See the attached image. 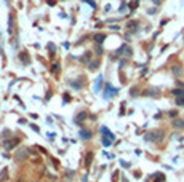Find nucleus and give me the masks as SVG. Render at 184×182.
<instances>
[{
	"mask_svg": "<svg viewBox=\"0 0 184 182\" xmlns=\"http://www.w3.org/2000/svg\"><path fill=\"white\" fill-rule=\"evenodd\" d=\"M163 137H165V131L163 130H151V131H147V133L144 134V141L146 142H155V144H159V142H162L163 141Z\"/></svg>",
	"mask_w": 184,
	"mask_h": 182,
	"instance_id": "f257e3e1",
	"label": "nucleus"
},
{
	"mask_svg": "<svg viewBox=\"0 0 184 182\" xmlns=\"http://www.w3.org/2000/svg\"><path fill=\"white\" fill-rule=\"evenodd\" d=\"M99 133L103 134V139H101V142H103V146L104 147H109V146H112V142H114V139H115V136L111 133V131L107 130V126H101L99 128Z\"/></svg>",
	"mask_w": 184,
	"mask_h": 182,
	"instance_id": "f03ea898",
	"label": "nucleus"
},
{
	"mask_svg": "<svg viewBox=\"0 0 184 182\" xmlns=\"http://www.w3.org/2000/svg\"><path fill=\"white\" fill-rule=\"evenodd\" d=\"M117 88H115V86H112L111 83H106V86H104V90H103V97L106 101L107 99H111V97H114L115 94H117Z\"/></svg>",
	"mask_w": 184,
	"mask_h": 182,
	"instance_id": "7ed1b4c3",
	"label": "nucleus"
},
{
	"mask_svg": "<svg viewBox=\"0 0 184 182\" xmlns=\"http://www.w3.org/2000/svg\"><path fill=\"white\" fill-rule=\"evenodd\" d=\"M170 70H171V74L175 77H181L183 75V72H184V69H183V66L179 62H175V64H171L170 66Z\"/></svg>",
	"mask_w": 184,
	"mask_h": 182,
	"instance_id": "20e7f679",
	"label": "nucleus"
},
{
	"mask_svg": "<svg viewBox=\"0 0 184 182\" xmlns=\"http://www.w3.org/2000/svg\"><path fill=\"white\" fill-rule=\"evenodd\" d=\"M117 53H118V56H128V58H130V56L133 55V50L128 45H122Z\"/></svg>",
	"mask_w": 184,
	"mask_h": 182,
	"instance_id": "39448f33",
	"label": "nucleus"
},
{
	"mask_svg": "<svg viewBox=\"0 0 184 182\" xmlns=\"http://www.w3.org/2000/svg\"><path fill=\"white\" fill-rule=\"evenodd\" d=\"M171 126L175 128V130H184V118H181V117H176V118H173Z\"/></svg>",
	"mask_w": 184,
	"mask_h": 182,
	"instance_id": "423d86ee",
	"label": "nucleus"
},
{
	"mask_svg": "<svg viewBox=\"0 0 184 182\" xmlns=\"http://www.w3.org/2000/svg\"><path fill=\"white\" fill-rule=\"evenodd\" d=\"M83 77H79V78L75 80V82H70V86H72L74 90H80V88H83Z\"/></svg>",
	"mask_w": 184,
	"mask_h": 182,
	"instance_id": "0eeeda50",
	"label": "nucleus"
},
{
	"mask_svg": "<svg viewBox=\"0 0 184 182\" xmlns=\"http://www.w3.org/2000/svg\"><path fill=\"white\" fill-rule=\"evenodd\" d=\"M91 136H93V133L91 131H88V130H85V128H82L80 130V137L83 141H87V139H91Z\"/></svg>",
	"mask_w": 184,
	"mask_h": 182,
	"instance_id": "6e6552de",
	"label": "nucleus"
},
{
	"mask_svg": "<svg viewBox=\"0 0 184 182\" xmlns=\"http://www.w3.org/2000/svg\"><path fill=\"white\" fill-rule=\"evenodd\" d=\"M142 96H159V90L157 88H147L146 91H142Z\"/></svg>",
	"mask_w": 184,
	"mask_h": 182,
	"instance_id": "1a4fd4ad",
	"label": "nucleus"
},
{
	"mask_svg": "<svg viewBox=\"0 0 184 182\" xmlns=\"http://www.w3.org/2000/svg\"><path fill=\"white\" fill-rule=\"evenodd\" d=\"M101 85H103V75H99L94 82V93H99L101 91Z\"/></svg>",
	"mask_w": 184,
	"mask_h": 182,
	"instance_id": "9d476101",
	"label": "nucleus"
},
{
	"mask_svg": "<svg viewBox=\"0 0 184 182\" xmlns=\"http://www.w3.org/2000/svg\"><path fill=\"white\" fill-rule=\"evenodd\" d=\"M19 59H21L26 66H29V64H30V59H29V56H27V51H23L21 55H19Z\"/></svg>",
	"mask_w": 184,
	"mask_h": 182,
	"instance_id": "9b49d317",
	"label": "nucleus"
},
{
	"mask_svg": "<svg viewBox=\"0 0 184 182\" xmlns=\"http://www.w3.org/2000/svg\"><path fill=\"white\" fill-rule=\"evenodd\" d=\"M87 117H88V115H87V112H80V113H79V117H77V118H75V120H74V123L80 125V123H82V121H83L85 118H87Z\"/></svg>",
	"mask_w": 184,
	"mask_h": 182,
	"instance_id": "f8f14e48",
	"label": "nucleus"
},
{
	"mask_svg": "<svg viewBox=\"0 0 184 182\" xmlns=\"http://www.w3.org/2000/svg\"><path fill=\"white\" fill-rule=\"evenodd\" d=\"M171 94H173V96H176V97H181V96H184V88H175V90H171Z\"/></svg>",
	"mask_w": 184,
	"mask_h": 182,
	"instance_id": "ddd939ff",
	"label": "nucleus"
},
{
	"mask_svg": "<svg viewBox=\"0 0 184 182\" xmlns=\"http://www.w3.org/2000/svg\"><path fill=\"white\" fill-rule=\"evenodd\" d=\"M93 38H94V42H96V43H99V45H101V43L104 42V38H106V34H96Z\"/></svg>",
	"mask_w": 184,
	"mask_h": 182,
	"instance_id": "4468645a",
	"label": "nucleus"
},
{
	"mask_svg": "<svg viewBox=\"0 0 184 182\" xmlns=\"http://www.w3.org/2000/svg\"><path fill=\"white\" fill-rule=\"evenodd\" d=\"M18 142H19L18 139H13V141H6V142H5V147H6V149H13V147H15V146H18Z\"/></svg>",
	"mask_w": 184,
	"mask_h": 182,
	"instance_id": "2eb2a0df",
	"label": "nucleus"
},
{
	"mask_svg": "<svg viewBox=\"0 0 184 182\" xmlns=\"http://www.w3.org/2000/svg\"><path fill=\"white\" fill-rule=\"evenodd\" d=\"M138 26H139V22H138V21H130V22L127 24V27H128V29H131L133 32H136V27H138Z\"/></svg>",
	"mask_w": 184,
	"mask_h": 182,
	"instance_id": "dca6fc26",
	"label": "nucleus"
},
{
	"mask_svg": "<svg viewBox=\"0 0 184 182\" xmlns=\"http://www.w3.org/2000/svg\"><path fill=\"white\" fill-rule=\"evenodd\" d=\"M166 115H168V118H176V117H179V113H178V110H168Z\"/></svg>",
	"mask_w": 184,
	"mask_h": 182,
	"instance_id": "f3484780",
	"label": "nucleus"
},
{
	"mask_svg": "<svg viewBox=\"0 0 184 182\" xmlns=\"http://www.w3.org/2000/svg\"><path fill=\"white\" fill-rule=\"evenodd\" d=\"M175 104H176L178 107H184V96H181V97H176Z\"/></svg>",
	"mask_w": 184,
	"mask_h": 182,
	"instance_id": "a211bd4d",
	"label": "nucleus"
},
{
	"mask_svg": "<svg viewBox=\"0 0 184 182\" xmlns=\"http://www.w3.org/2000/svg\"><path fill=\"white\" fill-rule=\"evenodd\" d=\"M26 157H27V150H26V149H23V150L18 152V160H21V158H26Z\"/></svg>",
	"mask_w": 184,
	"mask_h": 182,
	"instance_id": "6ab92c4d",
	"label": "nucleus"
},
{
	"mask_svg": "<svg viewBox=\"0 0 184 182\" xmlns=\"http://www.w3.org/2000/svg\"><path fill=\"white\" fill-rule=\"evenodd\" d=\"M85 2H87L91 8H96V3H94V0H85Z\"/></svg>",
	"mask_w": 184,
	"mask_h": 182,
	"instance_id": "aec40b11",
	"label": "nucleus"
},
{
	"mask_svg": "<svg viewBox=\"0 0 184 182\" xmlns=\"http://www.w3.org/2000/svg\"><path fill=\"white\" fill-rule=\"evenodd\" d=\"M91 160H93V153H88V158L85 160V163H87V164H90V163H91Z\"/></svg>",
	"mask_w": 184,
	"mask_h": 182,
	"instance_id": "412c9836",
	"label": "nucleus"
},
{
	"mask_svg": "<svg viewBox=\"0 0 184 182\" xmlns=\"http://www.w3.org/2000/svg\"><path fill=\"white\" fill-rule=\"evenodd\" d=\"M151 2H152V3H154V5H155V6H159V5H160V3H162V0H151Z\"/></svg>",
	"mask_w": 184,
	"mask_h": 182,
	"instance_id": "4be33fe9",
	"label": "nucleus"
},
{
	"mask_svg": "<svg viewBox=\"0 0 184 182\" xmlns=\"http://www.w3.org/2000/svg\"><path fill=\"white\" fill-rule=\"evenodd\" d=\"M91 69H96V67H98V61H94V62H91Z\"/></svg>",
	"mask_w": 184,
	"mask_h": 182,
	"instance_id": "5701e85b",
	"label": "nucleus"
},
{
	"mask_svg": "<svg viewBox=\"0 0 184 182\" xmlns=\"http://www.w3.org/2000/svg\"><path fill=\"white\" fill-rule=\"evenodd\" d=\"M136 91H138V88H133V90H131V96H133V97H135L136 94H138V93H136Z\"/></svg>",
	"mask_w": 184,
	"mask_h": 182,
	"instance_id": "b1692460",
	"label": "nucleus"
},
{
	"mask_svg": "<svg viewBox=\"0 0 184 182\" xmlns=\"http://www.w3.org/2000/svg\"><path fill=\"white\" fill-rule=\"evenodd\" d=\"M5 176H6V169H3L2 174H0V177H2V179H5Z\"/></svg>",
	"mask_w": 184,
	"mask_h": 182,
	"instance_id": "393cba45",
	"label": "nucleus"
},
{
	"mask_svg": "<svg viewBox=\"0 0 184 182\" xmlns=\"http://www.w3.org/2000/svg\"><path fill=\"white\" fill-rule=\"evenodd\" d=\"M125 8H127V3H122V6H120V11H123Z\"/></svg>",
	"mask_w": 184,
	"mask_h": 182,
	"instance_id": "a878e982",
	"label": "nucleus"
},
{
	"mask_svg": "<svg viewBox=\"0 0 184 182\" xmlns=\"http://www.w3.org/2000/svg\"><path fill=\"white\" fill-rule=\"evenodd\" d=\"M155 11H157V10H155V8H154V10H149V11H147V13H149V15H155Z\"/></svg>",
	"mask_w": 184,
	"mask_h": 182,
	"instance_id": "bb28decb",
	"label": "nucleus"
},
{
	"mask_svg": "<svg viewBox=\"0 0 184 182\" xmlns=\"http://www.w3.org/2000/svg\"><path fill=\"white\" fill-rule=\"evenodd\" d=\"M58 66H59V64H53V72H56V70H58Z\"/></svg>",
	"mask_w": 184,
	"mask_h": 182,
	"instance_id": "cd10ccee",
	"label": "nucleus"
}]
</instances>
